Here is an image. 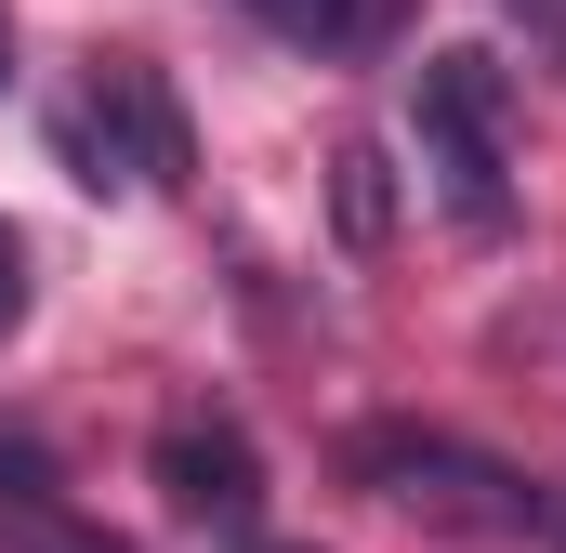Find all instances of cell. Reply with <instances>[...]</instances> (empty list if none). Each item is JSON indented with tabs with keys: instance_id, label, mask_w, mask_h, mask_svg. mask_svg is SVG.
Here are the masks:
<instances>
[{
	"instance_id": "obj_12",
	"label": "cell",
	"mask_w": 566,
	"mask_h": 553,
	"mask_svg": "<svg viewBox=\"0 0 566 553\" xmlns=\"http://www.w3.org/2000/svg\"><path fill=\"white\" fill-rule=\"evenodd\" d=\"M53 553H106V541H53Z\"/></svg>"
},
{
	"instance_id": "obj_6",
	"label": "cell",
	"mask_w": 566,
	"mask_h": 553,
	"mask_svg": "<svg viewBox=\"0 0 566 553\" xmlns=\"http://www.w3.org/2000/svg\"><path fill=\"white\" fill-rule=\"evenodd\" d=\"M251 13H264L277 40H303V53H382L409 0H251Z\"/></svg>"
},
{
	"instance_id": "obj_4",
	"label": "cell",
	"mask_w": 566,
	"mask_h": 553,
	"mask_svg": "<svg viewBox=\"0 0 566 553\" xmlns=\"http://www.w3.org/2000/svg\"><path fill=\"white\" fill-rule=\"evenodd\" d=\"M145 461H158V501L198 514V528H224V541L264 514V448H251V421H238V409H171Z\"/></svg>"
},
{
	"instance_id": "obj_14",
	"label": "cell",
	"mask_w": 566,
	"mask_h": 553,
	"mask_svg": "<svg viewBox=\"0 0 566 553\" xmlns=\"http://www.w3.org/2000/svg\"><path fill=\"white\" fill-rule=\"evenodd\" d=\"M251 553H264V541H251Z\"/></svg>"
},
{
	"instance_id": "obj_8",
	"label": "cell",
	"mask_w": 566,
	"mask_h": 553,
	"mask_svg": "<svg viewBox=\"0 0 566 553\" xmlns=\"http://www.w3.org/2000/svg\"><path fill=\"white\" fill-rule=\"evenodd\" d=\"M13 316H27V238L0 225V330H13Z\"/></svg>"
},
{
	"instance_id": "obj_10",
	"label": "cell",
	"mask_w": 566,
	"mask_h": 553,
	"mask_svg": "<svg viewBox=\"0 0 566 553\" xmlns=\"http://www.w3.org/2000/svg\"><path fill=\"white\" fill-rule=\"evenodd\" d=\"M541 541H566V501H541Z\"/></svg>"
},
{
	"instance_id": "obj_1",
	"label": "cell",
	"mask_w": 566,
	"mask_h": 553,
	"mask_svg": "<svg viewBox=\"0 0 566 553\" xmlns=\"http://www.w3.org/2000/svg\"><path fill=\"white\" fill-rule=\"evenodd\" d=\"M409 133H422V185L448 198V225L514 238V80H501V53H434L409 80Z\"/></svg>"
},
{
	"instance_id": "obj_7",
	"label": "cell",
	"mask_w": 566,
	"mask_h": 553,
	"mask_svg": "<svg viewBox=\"0 0 566 553\" xmlns=\"http://www.w3.org/2000/svg\"><path fill=\"white\" fill-rule=\"evenodd\" d=\"M0 501H13V514H40V501H53V448H40L27 421H0Z\"/></svg>"
},
{
	"instance_id": "obj_5",
	"label": "cell",
	"mask_w": 566,
	"mask_h": 553,
	"mask_svg": "<svg viewBox=\"0 0 566 553\" xmlns=\"http://www.w3.org/2000/svg\"><path fill=\"white\" fill-rule=\"evenodd\" d=\"M329 238H343L356 264L396 238V158H382V145H343V158H329Z\"/></svg>"
},
{
	"instance_id": "obj_3",
	"label": "cell",
	"mask_w": 566,
	"mask_h": 553,
	"mask_svg": "<svg viewBox=\"0 0 566 553\" xmlns=\"http://www.w3.org/2000/svg\"><path fill=\"white\" fill-rule=\"evenodd\" d=\"M66 145V171L106 198V185H185L198 171V145H185V106H171V80L158 66H93V93L53 119Z\"/></svg>"
},
{
	"instance_id": "obj_2",
	"label": "cell",
	"mask_w": 566,
	"mask_h": 553,
	"mask_svg": "<svg viewBox=\"0 0 566 553\" xmlns=\"http://www.w3.org/2000/svg\"><path fill=\"white\" fill-rule=\"evenodd\" d=\"M356 488H382L396 514H422L434 541H541V488L461 435H422V421H369L356 448Z\"/></svg>"
},
{
	"instance_id": "obj_11",
	"label": "cell",
	"mask_w": 566,
	"mask_h": 553,
	"mask_svg": "<svg viewBox=\"0 0 566 553\" xmlns=\"http://www.w3.org/2000/svg\"><path fill=\"white\" fill-rule=\"evenodd\" d=\"M0 80H13V13H0Z\"/></svg>"
},
{
	"instance_id": "obj_13",
	"label": "cell",
	"mask_w": 566,
	"mask_h": 553,
	"mask_svg": "<svg viewBox=\"0 0 566 553\" xmlns=\"http://www.w3.org/2000/svg\"><path fill=\"white\" fill-rule=\"evenodd\" d=\"M541 53H554V66H566V40H541Z\"/></svg>"
},
{
	"instance_id": "obj_9",
	"label": "cell",
	"mask_w": 566,
	"mask_h": 553,
	"mask_svg": "<svg viewBox=\"0 0 566 553\" xmlns=\"http://www.w3.org/2000/svg\"><path fill=\"white\" fill-rule=\"evenodd\" d=\"M501 13H514L527 40H566V0H501Z\"/></svg>"
}]
</instances>
